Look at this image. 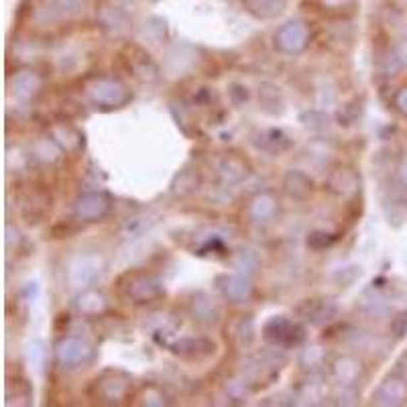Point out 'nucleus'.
Instances as JSON below:
<instances>
[{"label": "nucleus", "mask_w": 407, "mask_h": 407, "mask_svg": "<svg viewBox=\"0 0 407 407\" xmlns=\"http://www.w3.org/2000/svg\"><path fill=\"white\" fill-rule=\"evenodd\" d=\"M27 361H29V364H33L37 371H41V369H43L45 349L39 340H35L33 344H29V349H27Z\"/></svg>", "instance_id": "obj_32"}, {"label": "nucleus", "mask_w": 407, "mask_h": 407, "mask_svg": "<svg viewBox=\"0 0 407 407\" xmlns=\"http://www.w3.org/2000/svg\"><path fill=\"white\" fill-rule=\"evenodd\" d=\"M259 265V259H257V255H255V250H240L238 253V261H236V269L240 271V273H247L250 275L253 271H255V267Z\"/></svg>", "instance_id": "obj_31"}, {"label": "nucleus", "mask_w": 407, "mask_h": 407, "mask_svg": "<svg viewBox=\"0 0 407 407\" xmlns=\"http://www.w3.org/2000/svg\"><path fill=\"white\" fill-rule=\"evenodd\" d=\"M399 177H401V184H403L407 189V163L406 165H401V169H399Z\"/></svg>", "instance_id": "obj_40"}, {"label": "nucleus", "mask_w": 407, "mask_h": 407, "mask_svg": "<svg viewBox=\"0 0 407 407\" xmlns=\"http://www.w3.org/2000/svg\"><path fill=\"white\" fill-rule=\"evenodd\" d=\"M100 21L106 29L122 31L127 27V16H125V13H122L118 6H112V4H110V6H102Z\"/></svg>", "instance_id": "obj_28"}, {"label": "nucleus", "mask_w": 407, "mask_h": 407, "mask_svg": "<svg viewBox=\"0 0 407 407\" xmlns=\"http://www.w3.org/2000/svg\"><path fill=\"white\" fill-rule=\"evenodd\" d=\"M118 293L134 305L153 304L165 295L159 277L147 271H127L118 277Z\"/></svg>", "instance_id": "obj_1"}, {"label": "nucleus", "mask_w": 407, "mask_h": 407, "mask_svg": "<svg viewBox=\"0 0 407 407\" xmlns=\"http://www.w3.org/2000/svg\"><path fill=\"white\" fill-rule=\"evenodd\" d=\"M78 305V312L86 318H98L102 314L108 312V300L102 291L96 290H86L82 291L75 300Z\"/></svg>", "instance_id": "obj_21"}, {"label": "nucleus", "mask_w": 407, "mask_h": 407, "mask_svg": "<svg viewBox=\"0 0 407 407\" xmlns=\"http://www.w3.org/2000/svg\"><path fill=\"white\" fill-rule=\"evenodd\" d=\"M326 189L334 196H354L361 191V174L350 165H336L326 179Z\"/></svg>", "instance_id": "obj_11"}, {"label": "nucleus", "mask_w": 407, "mask_h": 407, "mask_svg": "<svg viewBox=\"0 0 407 407\" xmlns=\"http://www.w3.org/2000/svg\"><path fill=\"white\" fill-rule=\"evenodd\" d=\"M332 377L338 385L344 387H359L366 377V366L354 354H342L332 363Z\"/></svg>", "instance_id": "obj_10"}, {"label": "nucleus", "mask_w": 407, "mask_h": 407, "mask_svg": "<svg viewBox=\"0 0 407 407\" xmlns=\"http://www.w3.org/2000/svg\"><path fill=\"white\" fill-rule=\"evenodd\" d=\"M86 0H56V9L63 15H72V13H80L84 11Z\"/></svg>", "instance_id": "obj_34"}, {"label": "nucleus", "mask_w": 407, "mask_h": 407, "mask_svg": "<svg viewBox=\"0 0 407 407\" xmlns=\"http://www.w3.org/2000/svg\"><path fill=\"white\" fill-rule=\"evenodd\" d=\"M399 373H401L403 377H407V352L403 354V359L399 361Z\"/></svg>", "instance_id": "obj_39"}, {"label": "nucleus", "mask_w": 407, "mask_h": 407, "mask_svg": "<svg viewBox=\"0 0 407 407\" xmlns=\"http://www.w3.org/2000/svg\"><path fill=\"white\" fill-rule=\"evenodd\" d=\"M43 90V78L41 73L33 70H21L11 78V92L18 100L31 102L35 100Z\"/></svg>", "instance_id": "obj_14"}, {"label": "nucleus", "mask_w": 407, "mask_h": 407, "mask_svg": "<svg viewBox=\"0 0 407 407\" xmlns=\"http://www.w3.org/2000/svg\"><path fill=\"white\" fill-rule=\"evenodd\" d=\"M253 145L265 151V153L279 155V153L290 151L293 141L281 129H263L253 137Z\"/></svg>", "instance_id": "obj_19"}, {"label": "nucleus", "mask_w": 407, "mask_h": 407, "mask_svg": "<svg viewBox=\"0 0 407 407\" xmlns=\"http://www.w3.org/2000/svg\"><path fill=\"white\" fill-rule=\"evenodd\" d=\"M391 334L395 340H401L407 336V310H401L393 316Z\"/></svg>", "instance_id": "obj_33"}, {"label": "nucleus", "mask_w": 407, "mask_h": 407, "mask_svg": "<svg viewBox=\"0 0 407 407\" xmlns=\"http://www.w3.org/2000/svg\"><path fill=\"white\" fill-rule=\"evenodd\" d=\"M322 359H324V350L320 347H310L302 354V364L304 366H316L318 363H322Z\"/></svg>", "instance_id": "obj_36"}, {"label": "nucleus", "mask_w": 407, "mask_h": 407, "mask_svg": "<svg viewBox=\"0 0 407 407\" xmlns=\"http://www.w3.org/2000/svg\"><path fill=\"white\" fill-rule=\"evenodd\" d=\"M145 403L147 406H167L165 395H163V391H159L157 387L145 389Z\"/></svg>", "instance_id": "obj_37"}, {"label": "nucleus", "mask_w": 407, "mask_h": 407, "mask_svg": "<svg viewBox=\"0 0 407 407\" xmlns=\"http://www.w3.org/2000/svg\"><path fill=\"white\" fill-rule=\"evenodd\" d=\"M202 188V174L198 169L186 167L175 175L171 181V194L175 198H188Z\"/></svg>", "instance_id": "obj_22"}, {"label": "nucleus", "mask_w": 407, "mask_h": 407, "mask_svg": "<svg viewBox=\"0 0 407 407\" xmlns=\"http://www.w3.org/2000/svg\"><path fill=\"white\" fill-rule=\"evenodd\" d=\"M393 108L399 117L407 118V86H401L393 96Z\"/></svg>", "instance_id": "obj_35"}, {"label": "nucleus", "mask_w": 407, "mask_h": 407, "mask_svg": "<svg viewBox=\"0 0 407 407\" xmlns=\"http://www.w3.org/2000/svg\"><path fill=\"white\" fill-rule=\"evenodd\" d=\"M218 290L231 304H243L253 295V281L247 273H231L218 279Z\"/></svg>", "instance_id": "obj_13"}, {"label": "nucleus", "mask_w": 407, "mask_h": 407, "mask_svg": "<svg viewBox=\"0 0 407 407\" xmlns=\"http://www.w3.org/2000/svg\"><path fill=\"white\" fill-rule=\"evenodd\" d=\"M129 72L139 80V82H155L159 78V68L153 59L147 56L143 49L132 47L129 56L125 58Z\"/></svg>", "instance_id": "obj_17"}, {"label": "nucleus", "mask_w": 407, "mask_h": 407, "mask_svg": "<svg viewBox=\"0 0 407 407\" xmlns=\"http://www.w3.org/2000/svg\"><path fill=\"white\" fill-rule=\"evenodd\" d=\"M56 356L58 363L65 369H78L84 364L92 363L94 359V349L88 344L84 338L78 336H63L59 338V342L56 344Z\"/></svg>", "instance_id": "obj_6"}, {"label": "nucleus", "mask_w": 407, "mask_h": 407, "mask_svg": "<svg viewBox=\"0 0 407 407\" xmlns=\"http://www.w3.org/2000/svg\"><path fill=\"white\" fill-rule=\"evenodd\" d=\"M261 336L269 347L283 350L297 349L300 344H304L305 326L287 316H273L265 322Z\"/></svg>", "instance_id": "obj_3"}, {"label": "nucleus", "mask_w": 407, "mask_h": 407, "mask_svg": "<svg viewBox=\"0 0 407 407\" xmlns=\"http://www.w3.org/2000/svg\"><path fill=\"white\" fill-rule=\"evenodd\" d=\"M310 39H312L310 27L305 25L304 21L293 18V21L283 23L275 31L273 45H275L277 51L283 53V56H300V53H304L305 49H307Z\"/></svg>", "instance_id": "obj_4"}, {"label": "nucleus", "mask_w": 407, "mask_h": 407, "mask_svg": "<svg viewBox=\"0 0 407 407\" xmlns=\"http://www.w3.org/2000/svg\"><path fill=\"white\" fill-rule=\"evenodd\" d=\"M216 174H218V177L224 184L234 186V184L245 181L248 175H250V165L238 153H224L216 161Z\"/></svg>", "instance_id": "obj_12"}, {"label": "nucleus", "mask_w": 407, "mask_h": 407, "mask_svg": "<svg viewBox=\"0 0 407 407\" xmlns=\"http://www.w3.org/2000/svg\"><path fill=\"white\" fill-rule=\"evenodd\" d=\"M102 273V259L98 255H80L70 265L68 279L72 287H88L92 285Z\"/></svg>", "instance_id": "obj_9"}, {"label": "nucleus", "mask_w": 407, "mask_h": 407, "mask_svg": "<svg viewBox=\"0 0 407 407\" xmlns=\"http://www.w3.org/2000/svg\"><path fill=\"white\" fill-rule=\"evenodd\" d=\"M259 104L267 115H273V117L285 110V102L281 98V92L273 84H263L259 88Z\"/></svg>", "instance_id": "obj_26"}, {"label": "nucleus", "mask_w": 407, "mask_h": 407, "mask_svg": "<svg viewBox=\"0 0 407 407\" xmlns=\"http://www.w3.org/2000/svg\"><path fill=\"white\" fill-rule=\"evenodd\" d=\"M51 139L58 143V147L68 153V155H75L84 149V134L78 131L75 127H72L70 122H58L51 127Z\"/></svg>", "instance_id": "obj_18"}, {"label": "nucleus", "mask_w": 407, "mask_h": 407, "mask_svg": "<svg viewBox=\"0 0 407 407\" xmlns=\"http://www.w3.org/2000/svg\"><path fill=\"white\" fill-rule=\"evenodd\" d=\"M283 189L291 200L304 202L314 194V179L300 169H291L283 177Z\"/></svg>", "instance_id": "obj_20"}, {"label": "nucleus", "mask_w": 407, "mask_h": 407, "mask_svg": "<svg viewBox=\"0 0 407 407\" xmlns=\"http://www.w3.org/2000/svg\"><path fill=\"white\" fill-rule=\"evenodd\" d=\"M300 312H302L312 324H324V322L332 320L336 316V305L332 304V302H328V300H320V302L307 300L305 305L300 307Z\"/></svg>", "instance_id": "obj_24"}, {"label": "nucleus", "mask_w": 407, "mask_h": 407, "mask_svg": "<svg viewBox=\"0 0 407 407\" xmlns=\"http://www.w3.org/2000/svg\"><path fill=\"white\" fill-rule=\"evenodd\" d=\"M94 387H96V395L100 401L108 403V406H118L131 395L132 379L125 371L108 369L96 379Z\"/></svg>", "instance_id": "obj_5"}, {"label": "nucleus", "mask_w": 407, "mask_h": 407, "mask_svg": "<svg viewBox=\"0 0 407 407\" xmlns=\"http://www.w3.org/2000/svg\"><path fill=\"white\" fill-rule=\"evenodd\" d=\"M169 349L181 359L202 361V359H208L216 352V344L208 338H179Z\"/></svg>", "instance_id": "obj_15"}, {"label": "nucleus", "mask_w": 407, "mask_h": 407, "mask_svg": "<svg viewBox=\"0 0 407 407\" xmlns=\"http://www.w3.org/2000/svg\"><path fill=\"white\" fill-rule=\"evenodd\" d=\"M279 214V200L273 191L257 194L248 204V218L255 224H271Z\"/></svg>", "instance_id": "obj_16"}, {"label": "nucleus", "mask_w": 407, "mask_h": 407, "mask_svg": "<svg viewBox=\"0 0 407 407\" xmlns=\"http://www.w3.org/2000/svg\"><path fill=\"white\" fill-rule=\"evenodd\" d=\"M240 2L248 15L263 21L277 18L287 6V0H240Z\"/></svg>", "instance_id": "obj_23"}, {"label": "nucleus", "mask_w": 407, "mask_h": 407, "mask_svg": "<svg viewBox=\"0 0 407 407\" xmlns=\"http://www.w3.org/2000/svg\"><path fill=\"white\" fill-rule=\"evenodd\" d=\"M393 51H395V56L399 58V61H401L403 65H407V37H403L399 43L395 45V49H393Z\"/></svg>", "instance_id": "obj_38"}, {"label": "nucleus", "mask_w": 407, "mask_h": 407, "mask_svg": "<svg viewBox=\"0 0 407 407\" xmlns=\"http://www.w3.org/2000/svg\"><path fill=\"white\" fill-rule=\"evenodd\" d=\"M314 6L332 18H347L356 13V0H312Z\"/></svg>", "instance_id": "obj_25"}, {"label": "nucleus", "mask_w": 407, "mask_h": 407, "mask_svg": "<svg viewBox=\"0 0 407 407\" xmlns=\"http://www.w3.org/2000/svg\"><path fill=\"white\" fill-rule=\"evenodd\" d=\"M373 403L385 407H399L407 403V377L401 373H393L381 381L375 393H373Z\"/></svg>", "instance_id": "obj_8"}, {"label": "nucleus", "mask_w": 407, "mask_h": 407, "mask_svg": "<svg viewBox=\"0 0 407 407\" xmlns=\"http://www.w3.org/2000/svg\"><path fill=\"white\" fill-rule=\"evenodd\" d=\"M86 96L90 102L104 110H117L127 106L132 100V94L125 82L117 78H92L86 84Z\"/></svg>", "instance_id": "obj_2"}, {"label": "nucleus", "mask_w": 407, "mask_h": 407, "mask_svg": "<svg viewBox=\"0 0 407 407\" xmlns=\"http://www.w3.org/2000/svg\"><path fill=\"white\" fill-rule=\"evenodd\" d=\"M234 340L240 344V347H250L253 340H255V324L250 318H240L236 322V328H234Z\"/></svg>", "instance_id": "obj_29"}, {"label": "nucleus", "mask_w": 407, "mask_h": 407, "mask_svg": "<svg viewBox=\"0 0 407 407\" xmlns=\"http://www.w3.org/2000/svg\"><path fill=\"white\" fill-rule=\"evenodd\" d=\"M334 243V234L326 233V231H314V233L307 234V240H305L307 248H312V250H326V248L332 247Z\"/></svg>", "instance_id": "obj_30"}, {"label": "nucleus", "mask_w": 407, "mask_h": 407, "mask_svg": "<svg viewBox=\"0 0 407 407\" xmlns=\"http://www.w3.org/2000/svg\"><path fill=\"white\" fill-rule=\"evenodd\" d=\"M189 307H191L194 320L204 322V324H212V322H216V318H218V310L212 305V302L204 293H196L194 300L189 302Z\"/></svg>", "instance_id": "obj_27"}, {"label": "nucleus", "mask_w": 407, "mask_h": 407, "mask_svg": "<svg viewBox=\"0 0 407 407\" xmlns=\"http://www.w3.org/2000/svg\"><path fill=\"white\" fill-rule=\"evenodd\" d=\"M112 210V198L104 191L82 194L73 204V214L80 222H100Z\"/></svg>", "instance_id": "obj_7"}]
</instances>
